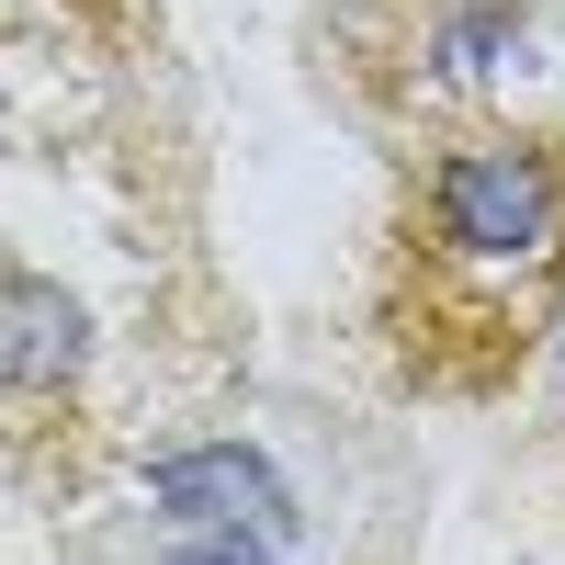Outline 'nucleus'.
<instances>
[{
    "label": "nucleus",
    "mask_w": 565,
    "mask_h": 565,
    "mask_svg": "<svg viewBox=\"0 0 565 565\" xmlns=\"http://www.w3.org/2000/svg\"><path fill=\"white\" fill-rule=\"evenodd\" d=\"M565 328V125L441 114L373 226V351L430 407H509Z\"/></svg>",
    "instance_id": "1"
},
{
    "label": "nucleus",
    "mask_w": 565,
    "mask_h": 565,
    "mask_svg": "<svg viewBox=\"0 0 565 565\" xmlns=\"http://www.w3.org/2000/svg\"><path fill=\"white\" fill-rule=\"evenodd\" d=\"M90 430V306L0 238V463L57 476Z\"/></svg>",
    "instance_id": "2"
},
{
    "label": "nucleus",
    "mask_w": 565,
    "mask_h": 565,
    "mask_svg": "<svg viewBox=\"0 0 565 565\" xmlns=\"http://www.w3.org/2000/svg\"><path fill=\"white\" fill-rule=\"evenodd\" d=\"M543 0H351V68L385 103H463L498 57H521Z\"/></svg>",
    "instance_id": "3"
},
{
    "label": "nucleus",
    "mask_w": 565,
    "mask_h": 565,
    "mask_svg": "<svg viewBox=\"0 0 565 565\" xmlns=\"http://www.w3.org/2000/svg\"><path fill=\"white\" fill-rule=\"evenodd\" d=\"M159 498L181 509V521H204V498H238V521H282V487L260 476L249 452H193V463H159Z\"/></svg>",
    "instance_id": "4"
},
{
    "label": "nucleus",
    "mask_w": 565,
    "mask_h": 565,
    "mask_svg": "<svg viewBox=\"0 0 565 565\" xmlns=\"http://www.w3.org/2000/svg\"><path fill=\"white\" fill-rule=\"evenodd\" d=\"M114 0H0V57L12 45H57V34H90Z\"/></svg>",
    "instance_id": "5"
}]
</instances>
